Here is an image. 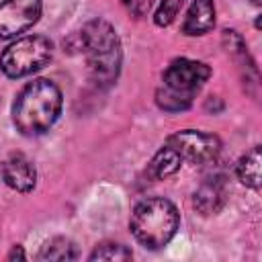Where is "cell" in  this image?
<instances>
[{
    "mask_svg": "<svg viewBox=\"0 0 262 262\" xmlns=\"http://www.w3.org/2000/svg\"><path fill=\"white\" fill-rule=\"evenodd\" d=\"M80 49L86 57L90 80L98 88H108L117 82L123 61L121 41L115 27L102 18H94L78 33Z\"/></svg>",
    "mask_w": 262,
    "mask_h": 262,
    "instance_id": "6da1fadb",
    "label": "cell"
},
{
    "mask_svg": "<svg viewBox=\"0 0 262 262\" xmlns=\"http://www.w3.org/2000/svg\"><path fill=\"white\" fill-rule=\"evenodd\" d=\"M61 113V90L45 78L29 82L12 104V123L23 135L47 133Z\"/></svg>",
    "mask_w": 262,
    "mask_h": 262,
    "instance_id": "7a4b0ae2",
    "label": "cell"
},
{
    "mask_svg": "<svg viewBox=\"0 0 262 262\" xmlns=\"http://www.w3.org/2000/svg\"><path fill=\"white\" fill-rule=\"evenodd\" d=\"M209 76H211V68L203 61L188 57L174 59L166 68L162 76V84L156 92L158 106L168 113L186 111L201 92V88L205 86V82L209 80Z\"/></svg>",
    "mask_w": 262,
    "mask_h": 262,
    "instance_id": "3957f363",
    "label": "cell"
},
{
    "mask_svg": "<svg viewBox=\"0 0 262 262\" xmlns=\"http://www.w3.org/2000/svg\"><path fill=\"white\" fill-rule=\"evenodd\" d=\"M178 225H180L178 209L174 207V203L162 196H149L139 201L129 221L135 239L149 250L164 248L176 235Z\"/></svg>",
    "mask_w": 262,
    "mask_h": 262,
    "instance_id": "277c9868",
    "label": "cell"
},
{
    "mask_svg": "<svg viewBox=\"0 0 262 262\" xmlns=\"http://www.w3.org/2000/svg\"><path fill=\"white\" fill-rule=\"evenodd\" d=\"M53 45L43 35H29L10 43L0 55V70L8 78H25L49 63Z\"/></svg>",
    "mask_w": 262,
    "mask_h": 262,
    "instance_id": "5b68a950",
    "label": "cell"
},
{
    "mask_svg": "<svg viewBox=\"0 0 262 262\" xmlns=\"http://www.w3.org/2000/svg\"><path fill=\"white\" fill-rule=\"evenodd\" d=\"M166 145H170L182 162H190L194 166L213 164L221 154V141L213 133L196 131V129H184L176 131L166 139Z\"/></svg>",
    "mask_w": 262,
    "mask_h": 262,
    "instance_id": "8992f818",
    "label": "cell"
},
{
    "mask_svg": "<svg viewBox=\"0 0 262 262\" xmlns=\"http://www.w3.org/2000/svg\"><path fill=\"white\" fill-rule=\"evenodd\" d=\"M41 16V0H4L0 4V41L31 29Z\"/></svg>",
    "mask_w": 262,
    "mask_h": 262,
    "instance_id": "52a82bcc",
    "label": "cell"
},
{
    "mask_svg": "<svg viewBox=\"0 0 262 262\" xmlns=\"http://www.w3.org/2000/svg\"><path fill=\"white\" fill-rule=\"evenodd\" d=\"M2 180L16 192H31L37 182V170L25 154H10L2 162Z\"/></svg>",
    "mask_w": 262,
    "mask_h": 262,
    "instance_id": "ba28073f",
    "label": "cell"
},
{
    "mask_svg": "<svg viewBox=\"0 0 262 262\" xmlns=\"http://www.w3.org/2000/svg\"><path fill=\"white\" fill-rule=\"evenodd\" d=\"M227 201V182L223 176H211L201 182L192 194V205L201 215H215Z\"/></svg>",
    "mask_w": 262,
    "mask_h": 262,
    "instance_id": "9c48e42d",
    "label": "cell"
},
{
    "mask_svg": "<svg viewBox=\"0 0 262 262\" xmlns=\"http://www.w3.org/2000/svg\"><path fill=\"white\" fill-rule=\"evenodd\" d=\"M215 27V2L213 0H192L184 23L182 33L188 37L205 35Z\"/></svg>",
    "mask_w": 262,
    "mask_h": 262,
    "instance_id": "30bf717a",
    "label": "cell"
},
{
    "mask_svg": "<svg viewBox=\"0 0 262 262\" xmlns=\"http://www.w3.org/2000/svg\"><path fill=\"white\" fill-rule=\"evenodd\" d=\"M182 166V160H180V156L170 147V145H166L164 143V147L151 158V162L147 164V176L151 178V180H162V178H166V176H172L178 168Z\"/></svg>",
    "mask_w": 262,
    "mask_h": 262,
    "instance_id": "8fae6325",
    "label": "cell"
},
{
    "mask_svg": "<svg viewBox=\"0 0 262 262\" xmlns=\"http://www.w3.org/2000/svg\"><path fill=\"white\" fill-rule=\"evenodd\" d=\"M235 174L242 180V184L250 188H260V147L254 145L246 156L239 158L235 166Z\"/></svg>",
    "mask_w": 262,
    "mask_h": 262,
    "instance_id": "7c38bea8",
    "label": "cell"
},
{
    "mask_svg": "<svg viewBox=\"0 0 262 262\" xmlns=\"http://www.w3.org/2000/svg\"><path fill=\"white\" fill-rule=\"evenodd\" d=\"M76 258H78V250L66 237L49 239L39 252V260H76Z\"/></svg>",
    "mask_w": 262,
    "mask_h": 262,
    "instance_id": "4fadbf2b",
    "label": "cell"
},
{
    "mask_svg": "<svg viewBox=\"0 0 262 262\" xmlns=\"http://www.w3.org/2000/svg\"><path fill=\"white\" fill-rule=\"evenodd\" d=\"M131 256H133L131 250H127L123 244L104 242L94 248V252L90 254V260H129Z\"/></svg>",
    "mask_w": 262,
    "mask_h": 262,
    "instance_id": "5bb4252c",
    "label": "cell"
},
{
    "mask_svg": "<svg viewBox=\"0 0 262 262\" xmlns=\"http://www.w3.org/2000/svg\"><path fill=\"white\" fill-rule=\"evenodd\" d=\"M186 0H160L156 14H154V23L158 27H168L180 12V8L184 6Z\"/></svg>",
    "mask_w": 262,
    "mask_h": 262,
    "instance_id": "9a60e30c",
    "label": "cell"
},
{
    "mask_svg": "<svg viewBox=\"0 0 262 262\" xmlns=\"http://www.w3.org/2000/svg\"><path fill=\"white\" fill-rule=\"evenodd\" d=\"M121 2H123V6H125L133 16L141 18V16H145V14L149 12V8L154 6L156 0H121Z\"/></svg>",
    "mask_w": 262,
    "mask_h": 262,
    "instance_id": "2e32d148",
    "label": "cell"
},
{
    "mask_svg": "<svg viewBox=\"0 0 262 262\" xmlns=\"http://www.w3.org/2000/svg\"><path fill=\"white\" fill-rule=\"evenodd\" d=\"M14 258H25V254H23L20 246H14V248H12V252L8 254V260H14Z\"/></svg>",
    "mask_w": 262,
    "mask_h": 262,
    "instance_id": "e0dca14e",
    "label": "cell"
},
{
    "mask_svg": "<svg viewBox=\"0 0 262 262\" xmlns=\"http://www.w3.org/2000/svg\"><path fill=\"white\" fill-rule=\"evenodd\" d=\"M252 2H254V4H256V6H258V4H260V2H262V0H252Z\"/></svg>",
    "mask_w": 262,
    "mask_h": 262,
    "instance_id": "ac0fdd59",
    "label": "cell"
}]
</instances>
